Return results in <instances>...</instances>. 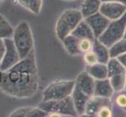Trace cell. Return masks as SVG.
Returning <instances> with one entry per match:
<instances>
[{"label": "cell", "mask_w": 126, "mask_h": 117, "mask_svg": "<svg viewBox=\"0 0 126 117\" xmlns=\"http://www.w3.org/2000/svg\"><path fill=\"white\" fill-rule=\"evenodd\" d=\"M38 89V71L34 51L6 71H0V91L9 96L28 98Z\"/></svg>", "instance_id": "obj_1"}, {"label": "cell", "mask_w": 126, "mask_h": 117, "mask_svg": "<svg viewBox=\"0 0 126 117\" xmlns=\"http://www.w3.org/2000/svg\"><path fill=\"white\" fill-rule=\"evenodd\" d=\"M12 39L20 59L26 58L34 51L33 34L27 21L23 20L16 25L14 29Z\"/></svg>", "instance_id": "obj_2"}, {"label": "cell", "mask_w": 126, "mask_h": 117, "mask_svg": "<svg viewBox=\"0 0 126 117\" xmlns=\"http://www.w3.org/2000/svg\"><path fill=\"white\" fill-rule=\"evenodd\" d=\"M83 19L81 11L77 9H67L63 11L55 26V34L57 38L61 41L65 37L71 34Z\"/></svg>", "instance_id": "obj_3"}, {"label": "cell", "mask_w": 126, "mask_h": 117, "mask_svg": "<svg viewBox=\"0 0 126 117\" xmlns=\"http://www.w3.org/2000/svg\"><path fill=\"white\" fill-rule=\"evenodd\" d=\"M38 106L46 112L48 116H78L71 96L60 100L42 101Z\"/></svg>", "instance_id": "obj_4"}, {"label": "cell", "mask_w": 126, "mask_h": 117, "mask_svg": "<svg viewBox=\"0 0 126 117\" xmlns=\"http://www.w3.org/2000/svg\"><path fill=\"white\" fill-rule=\"evenodd\" d=\"M75 85L72 80H56L48 85L43 91L42 102L60 100L71 96Z\"/></svg>", "instance_id": "obj_5"}, {"label": "cell", "mask_w": 126, "mask_h": 117, "mask_svg": "<svg viewBox=\"0 0 126 117\" xmlns=\"http://www.w3.org/2000/svg\"><path fill=\"white\" fill-rule=\"evenodd\" d=\"M126 28V12L119 19L111 20L107 29L97 39L108 49L115 42L124 38Z\"/></svg>", "instance_id": "obj_6"}, {"label": "cell", "mask_w": 126, "mask_h": 117, "mask_svg": "<svg viewBox=\"0 0 126 117\" xmlns=\"http://www.w3.org/2000/svg\"><path fill=\"white\" fill-rule=\"evenodd\" d=\"M6 47V51L3 58L0 62V71H6L18 63L20 58L17 52L12 38H7L3 39Z\"/></svg>", "instance_id": "obj_7"}, {"label": "cell", "mask_w": 126, "mask_h": 117, "mask_svg": "<svg viewBox=\"0 0 126 117\" xmlns=\"http://www.w3.org/2000/svg\"><path fill=\"white\" fill-rule=\"evenodd\" d=\"M99 12L111 20H115L122 16L126 12V6L120 1L102 2Z\"/></svg>", "instance_id": "obj_8"}, {"label": "cell", "mask_w": 126, "mask_h": 117, "mask_svg": "<svg viewBox=\"0 0 126 117\" xmlns=\"http://www.w3.org/2000/svg\"><path fill=\"white\" fill-rule=\"evenodd\" d=\"M84 20L93 30L95 38H97L100 35L110 23V20L99 12L84 18Z\"/></svg>", "instance_id": "obj_9"}, {"label": "cell", "mask_w": 126, "mask_h": 117, "mask_svg": "<svg viewBox=\"0 0 126 117\" xmlns=\"http://www.w3.org/2000/svg\"><path fill=\"white\" fill-rule=\"evenodd\" d=\"M75 85L89 97L93 96L95 80L86 71L79 73L75 79Z\"/></svg>", "instance_id": "obj_10"}, {"label": "cell", "mask_w": 126, "mask_h": 117, "mask_svg": "<svg viewBox=\"0 0 126 117\" xmlns=\"http://www.w3.org/2000/svg\"><path fill=\"white\" fill-rule=\"evenodd\" d=\"M103 105H110V99L93 95L86 103L84 114L88 116H96L98 111Z\"/></svg>", "instance_id": "obj_11"}, {"label": "cell", "mask_w": 126, "mask_h": 117, "mask_svg": "<svg viewBox=\"0 0 126 117\" xmlns=\"http://www.w3.org/2000/svg\"><path fill=\"white\" fill-rule=\"evenodd\" d=\"M71 96L72 98L74 105H75L78 116L84 115L86 103L90 97L84 94L76 85H75Z\"/></svg>", "instance_id": "obj_12"}, {"label": "cell", "mask_w": 126, "mask_h": 117, "mask_svg": "<svg viewBox=\"0 0 126 117\" xmlns=\"http://www.w3.org/2000/svg\"><path fill=\"white\" fill-rule=\"evenodd\" d=\"M114 92V91L113 89L108 78L103 80H95L93 94L94 96L110 99Z\"/></svg>", "instance_id": "obj_13"}, {"label": "cell", "mask_w": 126, "mask_h": 117, "mask_svg": "<svg viewBox=\"0 0 126 117\" xmlns=\"http://www.w3.org/2000/svg\"><path fill=\"white\" fill-rule=\"evenodd\" d=\"M13 117H44L48 116V113L39 107H22L13 111L10 114Z\"/></svg>", "instance_id": "obj_14"}, {"label": "cell", "mask_w": 126, "mask_h": 117, "mask_svg": "<svg viewBox=\"0 0 126 117\" xmlns=\"http://www.w3.org/2000/svg\"><path fill=\"white\" fill-rule=\"evenodd\" d=\"M85 71L92 76L95 80H103L108 78L107 64L96 63L93 65H89L86 66Z\"/></svg>", "instance_id": "obj_15"}, {"label": "cell", "mask_w": 126, "mask_h": 117, "mask_svg": "<svg viewBox=\"0 0 126 117\" xmlns=\"http://www.w3.org/2000/svg\"><path fill=\"white\" fill-rule=\"evenodd\" d=\"M73 36H75L78 39H84V38H89L91 40H94L95 36L93 30L91 29L89 25L87 24L86 21L83 19L81 22L78 24L75 30L71 32Z\"/></svg>", "instance_id": "obj_16"}, {"label": "cell", "mask_w": 126, "mask_h": 117, "mask_svg": "<svg viewBox=\"0 0 126 117\" xmlns=\"http://www.w3.org/2000/svg\"><path fill=\"white\" fill-rule=\"evenodd\" d=\"M61 42L65 51L69 55L75 56L81 54L79 47V39H78L75 36H73L72 34H69L67 37H65L61 41Z\"/></svg>", "instance_id": "obj_17"}, {"label": "cell", "mask_w": 126, "mask_h": 117, "mask_svg": "<svg viewBox=\"0 0 126 117\" xmlns=\"http://www.w3.org/2000/svg\"><path fill=\"white\" fill-rule=\"evenodd\" d=\"M101 2V0H83L80 10L83 18L99 12Z\"/></svg>", "instance_id": "obj_18"}, {"label": "cell", "mask_w": 126, "mask_h": 117, "mask_svg": "<svg viewBox=\"0 0 126 117\" xmlns=\"http://www.w3.org/2000/svg\"><path fill=\"white\" fill-rule=\"evenodd\" d=\"M92 50L96 54L99 63L107 64V63L108 62V60L110 59L109 49H108L107 47H106L103 44H102L97 38H95L93 41Z\"/></svg>", "instance_id": "obj_19"}, {"label": "cell", "mask_w": 126, "mask_h": 117, "mask_svg": "<svg viewBox=\"0 0 126 117\" xmlns=\"http://www.w3.org/2000/svg\"><path fill=\"white\" fill-rule=\"evenodd\" d=\"M17 2L34 15H38L42 11L43 0H17Z\"/></svg>", "instance_id": "obj_20"}, {"label": "cell", "mask_w": 126, "mask_h": 117, "mask_svg": "<svg viewBox=\"0 0 126 117\" xmlns=\"http://www.w3.org/2000/svg\"><path fill=\"white\" fill-rule=\"evenodd\" d=\"M107 66L108 70V77L126 71L123 65L120 63V61L117 58H110L107 63Z\"/></svg>", "instance_id": "obj_21"}, {"label": "cell", "mask_w": 126, "mask_h": 117, "mask_svg": "<svg viewBox=\"0 0 126 117\" xmlns=\"http://www.w3.org/2000/svg\"><path fill=\"white\" fill-rule=\"evenodd\" d=\"M110 83L114 91H121L125 87L126 82V71L114 76L108 77Z\"/></svg>", "instance_id": "obj_22"}, {"label": "cell", "mask_w": 126, "mask_h": 117, "mask_svg": "<svg viewBox=\"0 0 126 117\" xmlns=\"http://www.w3.org/2000/svg\"><path fill=\"white\" fill-rule=\"evenodd\" d=\"M126 52V38H121L109 48L110 58H116Z\"/></svg>", "instance_id": "obj_23"}, {"label": "cell", "mask_w": 126, "mask_h": 117, "mask_svg": "<svg viewBox=\"0 0 126 117\" xmlns=\"http://www.w3.org/2000/svg\"><path fill=\"white\" fill-rule=\"evenodd\" d=\"M14 29L5 16L0 13V39L12 38Z\"/></svg>", "instance_id": "obj_24"}, {"label": "cell", "mask_w": 126, "mask_h": 117, "mask_svg": "<svg viewBox=\"0 0 126 117\" xmlns=\"http://www.w3.org/2000/svg\"><path fill=\"white\" fill-rule=\"evenodd\" d=\"M93 41L89 38H84V39H80L79 43V47L81 51V54H83L86 52L91 51L93 49Z\"/></svg>", "instance_id": "obj_25"}, {"label": "cell", "mask_w": 126, "mask_h": 117, "mask_svg": "<svg viewBox=\"0 0 126 117\" xmlns=\"http://www.w3.org/2000/svg\"><path fill=\"white\" fill-rule=\"evenodd\" d=\"M83 59L87 66H89V65H93L96 63H99L97 55L93 50L83 53Z\"/></svg>", "instance_id": "obj_26"}, {"label": "cell", "mask_w": 126, "mask_h": 117, "mask_svg": "<svg viewBox=\"0 0 126 117\" xmlns=\"http://www.w3.org/2000/svg\"><path fill=\"white\" fill-rule=\"evenodd\" d=\"M115 102L118 107L126 111V91H122L117 95Z\"/></svg>", "instance_id": "obj_27"}, {"label": "cell", "mask_w": 126, "mask_h": 117, "mask_svg": "<svg viewBox=\"0 0 126 117\" xmlns=\"http://www.w3.org/2000/svg\"><path fill=\"white\" fill-rule=\"evenodd\" d=\"M96 116L99 117H110L112 116V111L110 109V105H103L102 106L98 112Z\"/></svg>", "instance_id": "obj_28"}, {"label": "cell", "mask_w": 126, "mask_h": 117, "mask_svg": "<svg viewBox=\"0 0 126 117\" xmlns=\"http://www.w3.org/2000/svg\"><path fill=\"white\" fill-rule=\"evenodd\" d=\"M5 51H6V47H5V44H4L3 39H0V62L2 61V59L3 58Z\"/></svg>", "instance_id": "obj_29"}, {"label": "cell", "mask_w": 126, "mask_h": 117, "mask_svg": "<svg viewBox=\"0 0 126 117\" xmlns=\"http://www.w3.org/2000/svg\"><path fill=\"white\" fill-rule=\"evenodd\" d=\"M116 58L119 60L120 63L123 65V66L125 68V70H126V52L118 55V57H116Z\"/></svg>", "instance_id": "obj_30"}, {"label": "cell", "mask_w": 126, "mask_h": 117, "mask_svg": "<svg viewBox=\"0 0 126 117\" xmlns=\"http://www.w3.org/2000/svg\"><path fill=\"white\" fill-rule=\"evenodd\" d=\"M119 1L120 2H122L123 4H124V5L126 6V0H119Z\"/></svg>", "instance_id": "obj_31"}, {"label": "cell", "mask_w": 126, "mask_h": 117, "mask_svg": "<svg viewBox=\"0 0 126 117\" xmlns=\"http://www.w3.org/2000/svg\"><path fill=\"white\" fill-rule=\"evenodd\" d=\"M107 1H119V0H101V2H107Z\"/></svg>", "instance_id": "obj_32"}, {"label": "cell", "mask_w": 126, "mask_h": 117, "mask_svg": "<svg viewBox=\"0 0 126 117\" xmlns=\"http://www.w3.org/2000/svg\"><path fill=\"white\" fill-rule=\"evenodd\" d=\"M63 1H66V2H72V1H75V0H63Z\"/></svg>", "instance_id": "obj_33"}, {"label": "cell", "mask_w": 126, "mask_h": 117, "mask_svg": "<svg viewBox=\"0 0 126 117\" xmlns=\"http://www.w3.org/2000/svg\"><path fill=\"white\" fill-rule=\"evenodd\" d=\"M124 38H126V28H125V34H124Z\"/></svg>", "instance_id": "obj_34"}, {"label": "cell", "mask_w": 126, "mask_h": 117, "mask_svg": "<svg viewBox=\"0 0 126 117\" xmlns=\"http://www.w3.org/2000/svg\"><path fill=\"white\" fill-rule=\"evenodd\" d=\"M125 88H126V82H125Z\"/></svg>", "instance_id": "obj_35"}, {"label": "cell", "mask_w": 126, "mask_h": 117, "mask_svg": "<svg viewBox=\"0 0 126 117\" xmlns=\"http://www.w3.org/2000/svg\"><path fill=\"white\" fill-rule=\"evenodd\" d=\"M2 1H4V0H0V2H2Z\"/></svg>", "instance_id": "obj_36"}, {"label": "cell", "mask_w": 126, "mask_h": 117, "mask_svg": "<svg viewBox=\"0 0 126 117\" xmlns=\"http://www.w3.org/2000/svg\"><path fill=\"white\" fill-rule=\"evenodd\" d=\"M0 5H1V2H0Z\"/></svg>", "instance_id": "obj_37"}]
</instances>
